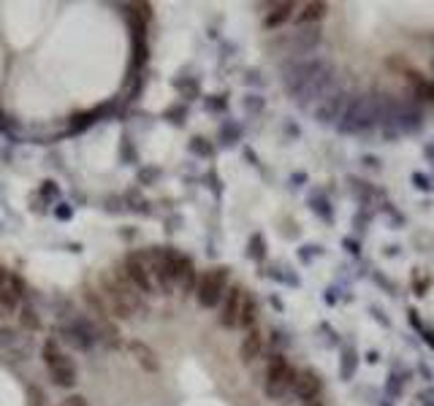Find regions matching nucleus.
<instances>
[{
    "label": "nucleus",
    "mask_w": 434,
    "mask_h": 406,
    "mask_svg": "<svg viewBox=\"0 0 434 406\" xmlns=\"http://www.w3.org/2000/svg\"><path fill=\"white\" fill-rule=\"evenodd\" d=\"M293 377H296V368H293L282 355H272L269 363H266V371H263V393H266L269 398H274V401L290 396Z\"/></svg>",
    "instance_id": "f257e3e1"
},
{
    "label": "nucleus",
    "mask_w": 434,
    "mask_h": 406,
    "mask_svg": "<svg viewBox=\"0 0 434 406\" xmlns=\"http://www.w3.org/2000/svg\"><path fill=\"white\" fill-rule=\"evenodd\" d=\"M41 355H44V363H47V368H49L52 380H54L57 387H74L77 384V363L60 347V341L49 339L44 344Z\"/></svg>",
    "instance_id": "f03ea898"
},
{
    "label": "nucleus",
    "mask_w": 434,
    "mask_h": 406,
    "mask_svg": "<svg viewBox=\"0 0 434 406\" xmlns=\"http://www.w3.org/2000/svg\"><path fill=\"white\" fill-rule=\"evenodd\" d=\"M228 268L226 266H217V268H209L204 274H199V284H196V301L204 309H215L220 306L226 290L231 287L228 282Z\"/></svg>",
    "instance_id": "7ed1b4c3"
},
{
    "label": "nucleus",
    "mask_w": 434,
    "mask_h": 406,
    "mask_svg": "<svg viewBox=\"0 0 434 406\" xmlns=\"http://www.w3.org/2000/svg\"><path fill=\"white\" fill-rule=\"evenodd\" d=\"M98 328L93 325V320H87V317H71V323H65L63 325V341L65 344H71L74 350L79 352H90L95 344H98Z\"/></svg>",
    "instance_id": "20e7f679"
},
{
    "label": "nucleus",
    "mask_w": 434,
    "mask_h": 406,
    "mask_svg": "<svg viewBox=\"0 0 434 406\" xmlns=\"http://www.w3.org/2000/svg\"><path fill=\"white\" fill-rule=\"evenodd\" d=\"M123 274H125V279H128L141 295H153L155 293V282H153V274H150L147 254L144 252H128L125 263H123Z\"/></svg>",
    "instance_id": "39448f33"
},
{
    "label": "nucleus",
    "mask_w": 434,
    "mask_h": 406,
    "mask_svg": "<svg viewBox=\"0 0 434 406\" xmlns=\"http://www.w3.org/2000/svg\"><path fill=\"white\" fill-rule=\"evenodd\" d=\"M245 298H247V290H245L242 284H231L228 290H226L223 301L217 306V309H220L217 320H220L223 328H236V325H239V314H242Z\"/></svg>",
    "instance_id": "423d86ee"
},
{
    "label": "nucleus",
    "mask_w": 434,
    "mask_h": 406,
    "mask_svg": "<svg viewBox=\"0 0 434 406\" xmlns=\"http://www.w3.org/2000/svg\"><path fill=\"white\" fill-rule=\"evenodd\" d=\"M323 390V382L320 377L312 371V368H296V377H293V387H290V396L296 401H318Z\"/></svg>",
    "instance_id": "0eeeda50"
},
{
    "label": "nucleus",
    "mask_w": 434,
    "mask_h": 406,
    "mask_svg": "<svg viewBox=\"0 0 434 406\" xmlns=\"http://www.w3.org/2000/svg\"><path fill=\"white\" fill-rule=\"evenodd\" d=\"M263 347H266V341H263V336H261V330L253 328L245 333V339H242V344H239V357H242V363H256L258 357L263 355Z\"/></svg>",
    "instance_id": "6e6552de"
},
{
    "label": "nucleus",
    "mask_w": 434,
    "mask_h": 406,
    "mask_svg": "<svg viewBox=\"0 0 434 406\" xmlns=\"http://www.w3.org/2000/svg\"><path fill=\"white\" fill-rule=\"evenodd\" d=\"M196 284H199V271H196L193 260L185 257V263H182L179 277H177V290H182V293L187 295V293H196Z\"/></svg>",
    "instance_id": "1a4fd4ad"
},
{
    "label": "nucleus",
    "mask_w": 434,
    "mask_h": 406,
    "mask_svg": "<svg viewBox=\"0 0 434 406\" xmlns=\"http://www.w3.org/2000/svg\"><path fill=\"white\" fill-rule=\"evenodd\" d=\"M256 320H258V301L247 293V298H245V304H242V314H239V325H236V328L253 330L256 328Z\"/></svg>",
    "instance_id": "9d476101"
},
{
    "label": "nucleus",
    "mask_w": 434,
    "mask_h": 406,
    "mask_svg": "<svg viewBox=\"0 0 434 406\" xmlns=\"http://www.w3.org/2000/svg\"><path fill=\"white\" fill-rule=\"evenodd\" d=\"M296 8H299L296 3H277V6L272 8V14H266V27H280L282 22L290 19V14H293Z\"/></svg>",
    "instance_id": "9b49d317"
},
{
    "label": "nucleus",
    "mask_w": 434,
    "mask_h": 406,
    "mask_svg": "<svg viewBox=\"0 0 434 406\" xmlns=\"http://www.w3.org/2000/svg\"><path fill=\"white\" fill-rule=\"evenodd\" d=\"M130 350H133V355H136V360L144 366V371H157V360H155V352L147 347V344H141V341H133L130 344Z\"/></svg>",
    "instance_id": "f8f14e48"
},
{
    "label": "nucleus",
    "mask_w": 434,
    "mask_h": 406,
    "mask_svg": "<svg viewBox=\"0 0 434 406\" xmlns=\"http://www.w3.org/2000/svg\"><path fill=\"white\" fill-rule=\"evenodd\" d=\"M302 11L296 14V19L307 25V22H318V19H323V11H326V6L323 3H307V6H299Z\"/></svg>",
    "instance_id": "ddd939ff"
},
{
    "label": "nucleus",
    "mask_w": 434,
    "mask_h": 406,
    "mask_svg": "<svg viewBox=\"0 0 434 406\" xmlns=\"http://www.w3.org/2000/svg\"><path fill=\"white\" fill-rule=\"evenodd\" d=\"M0 306L6 309V311H17L20 309V293L11 287V284H0Z\"/></svg>",
    "instance_id": "4468645a"
},
{
    "label": "nucleus",
    "mask_w": 434,
    "mask_h": 406,
    "mask_svg": "<svg viewBox=\"0 0 434 406\" xmlns=\"http://www.w3.org/2000/svg\"><path fill=\"white\" fill-rule=\"evenodd\" d=\"M20 320H22V325H25L27 330L41 328V320H38V314H36L33 306H22V309H20Z\"/></svg>",
    "instance_id": "2eb2a0df"
},
{
    "label": "nucleus",
    "mask_w": 434,
    "mask_h": 406,
    "mask_svg": "<svg viewBox=\"0 0 434 406\" xmlns=\"http://www.w3.org/2000/svg\"><path fill=\"white\" fill-rule=\"evenodd\" d=\"M71 214H74V209L68 203H57V209H54V217L57 220H71Z\"/></svg>",
    "instance_id": "dca6fc26"
},
{
    "label": "nucleus",
    "mask_w": 434,
    "mask_h": 406,
    "mask_svg": "<svg viewBox=\"0 0 434 406\" xmlns=\"http://www.w3.org/2000/svg\"><path fill=\"white\" fill-rule=\"evenodd\" d=\"M63 406H90V401H87L84 396H68V398L63 401Z\"/></svg>",
    "instance_id": "f3484780"
},
{
    "label": "nucleus",
    "mask_w": 434,
    "mask_h": 406,
    "mask_svg": "<svg viewBox=\"0 0 434 406\" xmlns=\"http://www.w3.org/2000/svg\"><path fill=\"white\" fill-rule=\"evenodd\" d=\"M41 193H44L47 198H57V187H54V181H44V187H41Z\"/></svg>",
    "instance_id": "a211bd4d"
},
{
    "label": "nucleus",
    "mask_w": 434,
    "mask_h": 406,
    "mask_svg": "<svg viewBox=\"0 0 434 406\" xmlns=\"http://www.w3.org/2000/svg\"><path fill=\"white\" fill-rule=\"evenodd\" d=\"M304 406H326V404H323V401H307Z\"/></svg>",
    "instance_id": "6ab92c4d"
},
{
    "label": "nucleus",
    "mask_w": 434,
    "mask_h": 406,
    "mask_svg": "<svg viewBox=\"0 0 434 406\" xmlns=\"http://www.w3.org/2000/svg\"><path fill=\"white\" fill-rule=\"evenodd\" d=\"M3 279H6V271H3V268H0V284H3Z\"/></svg>",
    "instance_id": "aec40b11"
}]
</instances>
